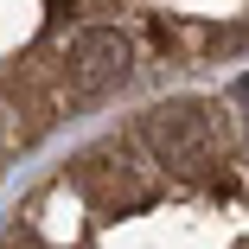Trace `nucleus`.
Segmentation results:
<instances>
[{
  "instance_id": "nucleus-3",
  "label": "nucleus",
  "mask_w": 249,
  "mask_h": 249,
  "mask_svg": "<svg viewBox=\"0 0 249 249\" xmlns=\"http://www.w3.org/2000/svg\"><path fill=\"white\" fill-rule=\"evenodd\" d=\"M13 249H45V243H38V236L26 230V236H13Z\"/></svg>"
},
{
  "instance_id": "nucleus-4",
  "label": "nucleus",
  "mask_w": 249,
  "mask_h": 249,
  "mask_svg": "<svg viewBox=\"0 0 249 249\" xmlns=\"http://www.w3.org/2000/svg\"><path fill=\"white\" fill-rule=\"evenodd\" d=\"M243 96H249V77H243Z\"/></svg>"
},
{
  "instance_id": "nucleus-2",
  "label": "nucleus",
  "mask_w": 249,
  "mask_h": 249,
  "mask_svg": "<svg viewBox=\"0 0 249 249\" xmlns=\"http://www.w3.org/2000/svg\"><path fill=\"white\" fill-rule=\"evenodd\" d=\"M64 64H71V89H77V96H103L109 83H122V77H128L134 45H128V32H122V26H83V32L71 38Z\"/></svg>"
},
{
  "instance_id": "nucleus-5",
  "label": "nucleus",
  "mask_w": 249,
  "mask_h": 249,
  "mask_svg": "<svg viewBox=\"0 0 249 249\" xmlns=\"http://www.w3.org/2000/svg\"><path fill=\"white\" fill-rule=\"evenodd\" d=\"M0 147H7V141H0Z\"/></svg>"
},
{
  "instance_id": "nucleus-1",
  "label": "nucleus",
  "mask_w": 249,
  "mask_h": 249,
  "mask_svg": "<svg viewBox=\"0 0 249 249\" xmlns=\"http://www.w3.org/2000/svg\"><path fill=\"white\" fill-rule=\"evenodd\" d=\"M141 141L154 147V160L173 166V173H205V166L217 160V147H224L211 103H198V96L154 103V109L141 115Z\"/></svg>"
}]
</instances>
